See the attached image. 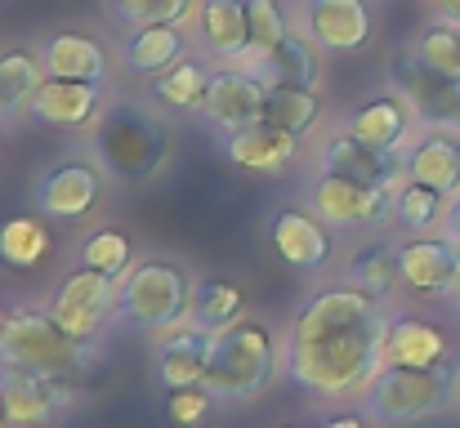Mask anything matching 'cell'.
<instances>
[{"instance_id":"8d00e7d4","label":"cell","mask_w":460,"mask_h":428,"mask_svg":"<svg viewBox=\"0 0 460 428\" xmlns=\"http://www.w3.org/2000/svg\"><path fill=\"white\" fill-rule=\"evenodd\" d=\"M411 54H416L429 72H443V76H456L460 81V27L456 22H447V18L429 22V27L416 36Z\"/></svg>"},{"instance_id":"6da1fadb","label":"cell","mask_w":460,"mask_h":428,"mask_svg":"<svg viewBox=\"0 0 460 428\" xmlns=\"http://www.w3.org/2000/svg\"><path fill=\"white\" fill-rule=\"evenodd\" d=\"M389 312H380L367 326L317 335V339H296L287 335L282 344V371L287 380L317 397V402H344V397H367L376 375L385 371V335H389Z\"/></svg>"},{"instance_id":"836d02e7","label":"cell","mask_w":460,"mask_h":428,"mask_svg":"<svg viewBox=\"0 0 460 428\" xmlns=\"http://www.w3.org/2000/svg\"><path fill=\"white\" fill-rule=\"evenodd\" d=\"M264 121L278 130H291L305 139L308 130L322 121V99L317 90H296V85H269V103H264Z\"/></svg>"},{"instance_id":"1f68e13d","label":"cell","mask_w":460,"mask_h":428,"mask_svg":"<svg viewBox=\"0 0 460 428\" xmlns=\"http://www.w3.org/2000/svg\"><path fill=\"white\" fill-rule=\"evenodd\" d=\"M210 81H215V72H210L206 63L179 58L170 72H161L153 81V94L165 108H174V112H201V103H206V94H210Z\"/></svg>"},{"instance_id":"f546056e","label":"cell","mask_w":460,"mask_h":428,"mask_svg":"<svg viewBox=\"0 0 460 428\" xmlns=\"http://www.w3.org/2000/svg\"><path fill=\"white\" fill-rule=\"evenodd\" d=\"M344 282L367 290L371 299L385 303V299L402 285V255H398V246H389V241H367V246H358L353 259H349V268H344Z\"/></svg>"},{"instance_id":"e575fe53","label":"cell","mask_w":460,"mask_h":428,"mask_svg":"<svg viewBox=\"0 0 460 428\" xmlns=\"http://www.w3.org/2000/svg\"><path fill=\"white\" fill-rule=\"evenodd\" d=\"M81 264L85 268H94V273H103V277H126L130 268H135V241H130V232H121V228H94L85 241H81Z\"/></svg>"},{"instance_id":"74e56055","label":"cell","mask_w":460,"mask_h":428,"mask_svg":"<svg viewBox=\"0 0 460 428\" xmlns=\"http://www.w3.org/2000/svg\"><path fill=\"white\" fill-rule=\"evenodd\" d=\"M215 393L206 384L197 389H179V393H165V406H161V420L170 428H206L215 415Z\"/></svg>"},{"instance_id":"9a60e30c","label":"cell","mask_w":460,"mask_h":428,"mask_svg":"<svg viewBox=\"0 0 460 428\" xmlns=\"http://www.w3.org/2000/svg\"><path fill=\"white\" fill-rule=\"evenodd\" d=\"M300 31L322 54H358L371 45V4L367 0H305Z\"/></svg>"},{"instance_id":"8992f818","label":"cell","mask_w":460,"mask_h":428,"mask_svg":"<svg viewBox=\"0 0 460 428\" xmlns=\"http://www.w3.org/2000/svg\"><path fill=\"white\" fill-rule=\"evenodd\" d=\"M192 294L197 282L188 277L183 264L174 259H144L121 277V308H117V326L139 330V335H161L179 321L192 317Z\"/></svg>"},{"instance_id":"52a82bcc","label":"cell","mask_w":460,"mask_h":428,"mask_svg":"<svg viewBox=\"0 0 460 428\" xmlns=\"http://www.w3.org/2000/svg\"><path fill=\"white\" fill-rule=\"evenodd\" d=\"M308 210L331 223L335 232H358V228H389L394 223V201L398 192L389 188H376V183H362V179H349V174H331V170H317L308 179Z\"/></svg>"},{"instance_id":"9c48e42d","label":"cell","mask_w":460,"mask_h":428,"mask_svg":"<svg viewBox=\"0 0 460 428\" xmlns=\"http://www.w3.org/2000/svg\"><path fill=\"white\" fill-rule=\"evenodd\" d=\"M103 192H108V170L99 161L72 156L40 174L31 201H36V214H45L54 223H81L103 205Z\"/></svg>"},{"instance_id":"603a6c76","label":"cell","mask_w":460,"mask_h":428,"mask_svg":"<svg viewBox=\"0 0 460 428\" xmlns=\"http://www.w3.org/2000/svg\"><path fill=\"white\" fill-rule=\"evenodd\" d=\"M197 40L206 45L210 58H219L224 67H233V63L251 49L246 0H201V13H197Z\"/></svg>"},{"instance_id":"5b68a950","label":"cell","mask_w":460,"mask_h":428,"mask_svg":"<svg viewBox=\"0 0 460 428\" xmlns=\"http://www.w3.org/2000/svg\"><path fill=\"white\" fill-rule=\"evenodd\" d=\"M460 397V366L447 357L443 366H385L367 389L371 424H416L452 411Z\"/></svg>"},{"instance_id":"f1b7e54d","label":"cell","mask_w":460,"mask_h":428,"mask_svg":"<svg viewBox=\"0 0 460 428\" xmlns=\"http://www.w3.org/2000/svg\"><path fill=\"white\" fill-rule=\"evenodd\" d=\"M251 308V294L246 285L233 282V277H210V282H197L192 294V326L206 330V335H219L228 326H237Z\"/></svg>"},{"instance_id":"7bdbcfd3","label":"cell","mask_w":460,"mask_h":428,"mask_svg":"<svg viewBox=\"0 0 460 428\" xmlns=\"http://www.w3.org/2000/svg\"><path fill=\"white\" fill-rule=\"evenodd\" d=\"M452 299L460 303V259H456V282H452Z\"/></svg>"},{"instance_id":"e0dca14e","label":"cell","mask_w":460,"mask_h":428,"mask_svg":"<svg viewBox=\"0 0 460 428\" xmlns=\"http://www.w3.org/2000/svg\"><path fill=\"white\" fill-rule=\"evenodd\" d=\"M31 121L49 126V130H85L103 117V85L90 81H63V76H45L40 90L31 94Z\"/></svg>"},{"instance_id":"7a4b0ae2","label":"cell","mask_w":460,"mask_h":428,"mask_svg":"<svg viewBox=\"0 0 460 428\" xmlns=\"http://www.w3.org/2000/svg\"><path fill=\"white\" fill-rule=\"evenodd\" d=\"M0 362L45 375V380H63V384H85V375L99 366V348L72 339L49 303H13L4 335H0Z\"/></svg>"},{"instance_id":"ab89813d","label":"cell","mask_w":460,"mask_h":428,"mask_svg":"<svg viewBox=\"0 0 460 428\" xmlns=\"http://www.w3.org/2000/svg\"><path fill=\"white\" fill-rule=\"evenodd\" d=\"M438 237H447V241L460 250V192L447 197V214H443V232H438Z\"/></svg>"},{"instance_id":"484cf974","label":"cell","mask_w":460,"mask_h":428,"mask_svg":"<svg viewBox=\"0 0 460 428\" xmlns=\"http://www.w3.org/2000/svg\"><path fill=\"white\" fill-rule=\"evenodd\" d=\"M447 335L420 317H394L385 335V366H443Z\"/></svg>"},{"instance_id":"83f0119b","label":"cell","mask_w":460,"mask_h":428,"mask_svg":"<svg viewBox=\"0 0 460 428\" xmlns=\"http://www.w3.org/2000/svg\"><path fill=\"white\" fill-rule=\"evenodd\" d=\"M45 76H49L45 72V54H36L27 45L0 49V121L27 112L31 108V94L40 90Z\"/></svg>"},{"instance_id":"2e32d148","label":"cell","mask_w":460,"mask_h":428,"mask_svg":"<svg viewBox=\"0 0 460 428\" xmlns=\"http://www.w3.org/2000/svg\"><path fill=\"white\" fill-rule=\"evenodd\" d=\"M317 170H331V174H349V179H362V183H376V188H389V192H402L411 183L407 174V156L398 152H376L367 143H358L353 135H331V139L317 147Z\"/></svg>"},{"instance_id":"d590c367","label":"cell","mask_w":460,"mask_h":428,"mask_svg":"<svg viewBox=\"0 0 460 428\" xmlns=\"http://www.w3.org/2000/svg\"><path fill=\"white\" fill-rule=\"evenodd\" d=\"M112 13L130 27H153V22H170V27H188L201 13V0H108Z\"/></svg>"},{"instance_id":"d4e9b609","label":"cell","mask_w":460,"mask_h":428,"mask_svg":"<svg viewBox=\"0 0 460 428\" xmlns=\"http://www.w3.org/2000/svg\"><path fill=\"white\" fill-rule=\"evenodd\" d=\"M45 72L63 76V81L103 85L108 81V49L85 31H54L45 40Z\"/></svg>"},{"instance_id":"4dcf8cb0","label":"cell","mask_w":460,"mask_h":428,"mask_svg":"<svg viewBox=\"0 0 460 428\" xmlns=\"http://www.w3.org/2000/svg\"><path fill=\"white\" fill-rule=\"evenodd\" d=\"M49 250H54V237H49L40 214H9L0 223V264L4 268L27 273V268L45 264Z\"/></svg>"},{"instance_id":"ac0fdd59","label":"cell","mask_w":460,"mask_h":428,"mask_svg":"<svg viewBox=\"0 0 460 428\" xmlns=\"http://www.w3.org/2000/svg\"><path fill=\"white\" fill-rule=\"evenodd\" d=\"M206 366H210V335L197 330L192 317L156 335V384L165 393L206 384Z\"/></svg>"},{"instance_id":"8fae6325","label":"cell","mask_w":460,"mask_h":428,"mask_svg":"<svg viewBox=\"0 0 460 428\" xmlns=\"http://www.w3.org/2000/svg\"><path fill=\"white\" fill-rule=\"evenodd\" d=\"M389 81H394V94H402L416 112L420 126L429 130H460V81L456 76H443V72H429L416 54H402L394 58L389 67Z\"/></svg>"},{"instance_id":"ee69618b","label":"cell","mask_w":460,"mask_h":428,"mask_svg":"<svg viewBox=\"0 0 460 428\" xmlns=\"http://www.w3.org/2000/svg\"><path fill=\"white\" fill-rule=\"evenodd\" d=\"M0 428H13V424H9V411H4V402H0Z\"/></svg>"},{"instance_id":"7c38bea8","label":"cell","mask_w":460,"mask_h":428,"mask_svg":"<svg viewBox=\"0 0 460 428\" xmlns=\"http://www.w3.org/2000/svg\"><path fill=\"white\" fill-rule=\"evenodd\" d=\"M380 312H385V303L371 299V294L358 290V285H349V282L322 285V290H313L305 303H300V312H296V321H291V335H296V339H317V335L353 330V326L376 321Z\"/></svg>"},{"instance_id":"30bf717a","label":"cell","mask_w":460,"mask_h":428,"mask_svg":"<svg viewBox=\"0 0 460 428\" xmlns=\"http://www.w3.org/2000/svg\"><path fill=\"white\" fill-rule=\"evenodd\" d=\"M0 402H4L13 428H49L81 406V384L45 380V375L0 362Z\"/></svg>"},{"instance_id":"f6af8a7d","label":"cell","mask_w":460,"mask_h":428,"mask_svg":"<svg viewBox=\"0 0 460 428\" xmlns=\"http://www.w3.org/2000/svg\"><path fill=\"white\" fill-rule=\"evenodd\" d=\"M4 321H9V308L0 303V335H4Z\"/></svg>"},{"instance_id":"b9f144b4","label":"cell","mask_w":460,"mask_h":428,"mask_svg":"<svg viewBox=\"0 0 460 428\" xmlns=\"http://www.w3.org/2000/svg\"><path fill=\"white\" fill-rule=\"evenodd\" d=\"M438 18H447V22L460 27V0H438Z\"/></svg>"},{"instance_id":"44dd1931","label":"cell","mask_w":460,"mask_h":428,"mask_svg":"<svg viewBox=\"0 0 460 428\" xmlns=\"http://www.w3.org/2000/svg\"><path fill=\"white\" fill-rule=\"evenodd\" d=\"M228 161L242 170V174H260V179H273V174H287L300 156V135L291 130H278L269 121H255L237 135L224 139Z\"/></svg>"},{"instance_id":"ffe728a7","label":"cell","mask_w":460,"mask_h":428,"mask_svg":"<svg viewBox=\"0 0 460 428\" xmlns=\"http://www.w3.org/2000/svg\"><path fill=\"white\" fill-rule=\"evenodd\" d=\"M411 126H416V112L402 94H376L344 117V135H353L358 143H367L376 152H398V156L416 143Z\"/></svg>"},{"instance_id":"4fadbf2b","label":"cell","mask_w":460,"mask_h":428,"mask_svg":"<svg viewBox=\"0 0 460 428\" xmlns=\"http://www.w3.org/2000/svg\"><path fill=\"white\" fill-rule=\"evenodd\" d=\"M269 246L273 255L296 268V273H317L331 264V250H335V228L322 223L308 205H282L273 219H269Z\"/></svg>"},{"instance_id":"d6a6232c","label":"cell","mask_w":460,"mask_h":428,"mask_svg":"<svg viewBox=\"0 0 460 428\" xmlns=\"http://www.w3.org/2000/svg\"><path fill=\"white\" fill-rule=\"evenodd\" d=\"M443 214H447V192L429 188V183H407L394 201V223L407 228L411 237H434L443 228Z\"/></svg>"},{"instance_id":"7402d4cb","label":"cell","mask_w":460,"mask_h":428,"mask_svg":"<svg viewBox=\"0 0 460 428\" xmlns=\"http://www.w3.org/2000/svg\"><path fill=\"white\" fill-rule=\"evenodd\" d=\"M402 255V285L420 299H452L460 250L447 237H411L398 246Z\"/></svg>"},{"instance_id":"4316f807","label":"cell","mask_w":460,"mask_h":428,"mask_svg":"<svg viewBox=\"0 0 460 428\" xmlns=\"http://www.w3.org/2000/svg\"><path fill=\"white\" fill-rule=\"evenodd\" d=\"M188 40H183V27H170V22H153V27H135L126 36V49H121V63L135 72V76H161L170 72L183 54Z\"/></svg>"},{"instance_id":"f35d334b","label":"cell","mask_w":460,"mask_h":428,"mask_svg":"<svg viewBox=\"0 0 460 428\" xmlns=\"http://www.w3.org/2000/svg\"><path fill=\"white\" fill-rule=\"evenodd\" d=\"M246 18H251V49L269 54L291 36V18L278 0H246Z\"/></svg>"},{"instance_id":"ba28073f","label":"cell","mask_w":460,"mask_h":428,"mask_svg":"<svg viewBox=\"0 0 460 428\" xmlns=\"http://www.w3.org/2000/svg\"><path fill=\"white\" fill-rule=\"evenodd\" d=\"M117 308H121V282L117 277H103V273H94V268H76V273H67L63 282L54 285V294H49V312H54V321L72 335V339H81V344H103V335L117 326Z\"/></svg>"},{"instance_id":"5bb4252c","label":"cell","mask_w":460,"mask_h":428,"mask_svg":"<svg viewBox=\"0 0 460 428\" xmlns=\"http://www.w3.org/2000/svg\"><path fill=\"white\" fill-rule=\"evenodd\" d=\"M264 103H269V85H264L260 76L237 72V67H219L197 117H201L215 135L228 139V135H237V130L264 121Z\"/></svg>"},{"instance_id":"bcb514c9","label":"cell","mask_w":460,"mask_h":428,"mask_svg":"<svg viewBox=\"0 0 460 428\" xmlns=\"http://www.w3.org/2000/svg\"><path fill=\"white\" fill-rule=\"evenodd\" d=\"M291 428H322V424H291Z\"/></svg>"},{"instance_id":"cb8c5ba5","label":"cell","mask_w":460,"mask_h":428,"mask_svg":"<svg viewBox=\"0 0 460 428\" xmlns=\"http://www.w3.org/2000/svg\"><path fill=\"white\" fill-rule=\"evenodd\" d=\"M402 156H407V174L416 183H429L447 197L460 192V139L452 130H425Z\"/></svg>"},{"instance_id":"3957f363","label":"cell","mask_w":460,"mask_h":428,"mask_svg":"<svg viewBox=\"0 0 460 428\" xmlns=\"http://www.w3.org/2000/svg\"><path fill=\"white\" fill-rule=\"evenodd\" d=\"M278 371H282V344L264 321L242 317L237 326L210 335L206 389L215 393L219 406H242V402L269 393Z\"/></svg>"},{"instance_id":"d6986e66","label":"cell","mask_w":460,"mask_h":428,"mask_svg":"<svg viewBox=\"0 0 460 428\" xmlns=\"http://www.w3.org/2000/svg\"><path fill=\"white\" fill-rule=\"evenodd\" d=\"M233 67L260 76L264 85H296V90H317V85H322V49L308 40L305 31H300V36L291 31V36H287L278 49H269V54L246 49Z\"/></svg>"},{"instance_id":"277c9868","label":"cell","mask_w":460,"mask_h":428,"mask_svg":"<svg viewBox=\"0 0 460 428\" xmlns=\"http://www.w3.org/2000/svg\"><path fill=\"white\" fill-rule=\"evenodd\" d=\"M170 152H174L170 130L144 108L117 103L94 126V161L108 170V179L148 183L170 165Z\"/></svg>"},{"instance_id":"60d3db41","label":"cell","mask_w":460,"mask_h":428,"mask_svg":"<svg viewBox=\"0 0 460 428\" xmlns=\"http://www.w3.org/2000/svg\"><path fill=\"white\" fill-rule=\"evenodd\" d=\"M367 424H371L367 415H353V411H344V415H331V420H326L322 428H367Z\"/></svg>"}]
</instances>
